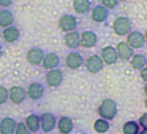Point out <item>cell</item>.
<instances>
[{
  "mask_svg": "<svg viewBox=\"0 0 147 134\" xmlns=\"http://www.w3.org/2000/svg\"><path fill=\"white\" fill-rule=\"evenodd\" d=\"M14 134H31L29 131V129L26 128V125L24 123H18L16 125V130H14Z\"/></svg>",
  "mask_w": 147,
  "mask_h": 134,
  "instance_id": "cell-29",
  "label": "cell"
},
{
  "mask_svg": "<svg viewBox=\"0 0 147 134\" xmlns=\"http://www.w3.org/2000/svg\"><path fill=\"white\" fill-rule=\"evenodd\" d=\"M40 117V129L43 130V133H51V131L55 129L57 120H56L55 114L51 113V112H45L42 113Z\"/></svg>",
  "mask_w": 147,
  "mask_h": 134,
  "instance_id": "cell-9",
  "label": "cell"
},
{
  "mask_svg": "<svg viewBox=\"0 0 147 134\" xmlns=\"http://www.w3.org/2000/svg\"><path fill=\"white\" fill-rule=\"evenodd\" d=\"M119 1H126V0H119Z\"/></svg>",
  "mask_w": 147,
  "mask_h": 134,
  "instance_id": "cell-38",
  "label": "cell"
},
{
  "mask_svg": "<svg viewBox=\"0 0 147 134\" xmlns=\"http://www.w3.org/2000/svg\"><path fill=\"white\" fill-rule=\"evenodd\" d=\"M129 61H130V65L133 69L141 70L142 68H144L147 65V57L142 53H134Z\"/></svg>",
  "mask_w": 147,
  "mask_h": 134,
  "instance_id": "cell-24",
  "label": "cell"
},
{
  "mask_svg": "<svg viewBox=\"0 0 147 134\" xmlns=\"http://www.w3.org/2000/svg\"><path fill=\"white\" fill-rule=\"evenodd\" d=\"M90 16H91V20L96 24H103L108 20L109 17V11L107 8H104L103 5H95L91 8L90 11Z\"/></svg>",
  "mask_w": 147,
  "mask_h": 134,
  "instance_id": "cell-11",
  "label": "cell"
},
{
  "mask_svg": "<svg viewBox=\"0 0 147 134\" xmlns=\"http://www.w3.org/2000/svg\"><path fill=\"white\" fill-rule=\"evenodd\" d=\"M120 4L119 0H100V5H103L104 8H107L108 11L115 9Z\"/></svg>",
  "mask_w": 147,
  "mask_h": 134,
  "instance_id": "cell-27",
  "label": "cell"
},
{
  "mask_svg": "<svg viewBox=\"0 0 147 134\" xmlns=\"http://www.w3.org/2000/svg\"><path fill=\"white\" fill-rule=\"evenodd\" d=\"M60 57H59L57 53L55 52H48L43 57V61H42V67L45 68L47 70H51V69H56V68L60 67Z\"/></svg>",
  "mask_w": 147,
  "mask_h": 134,
  "instance_id": "cell-16",
  "label": "cell"
},
{
  "mask_svg": "<svg viewBox=\"0 0 147 134\" xmlns=\"http://www.w3.org/2000/svg\"><path fill=\"white\" fill-rule=\"evenodd\" d=\"M139 126H142L143 129H147V112H144L143 114H141V117L138 120Z\"/></svg>",
  "mask_w": 147,
  "mask_h": 134,
  "instance_id": "cell-30",
  "label": "cell"
},
{
  "mask_svg": "<svg viewBox=\"0 0 147 134\" xmlns=\"http://www.w3.org/2000/svg\"><path fill=\"white\" fill-rule=\"evenodd\" d=\"M14 24V16L12 11L8 8H1L0 9V28L5 29L8 26H12Z\"/></svg>",
  "mask_w": 147,
  "mask_h": 134,
  "instance_id": "cell-21",
  "label": "cell"
},
{
  "mask_svg": "<svg viewBox=\"0 0 147 134\" xmlns=\"http://www.w3.org/2000/svg\"><path fill=\"white\" fill-rule=\"evenodd\" d=\"M45 92H46V89L40 82H31L28 86V89H26V95H28L31 100H39V99H42L45 96Z\"/></svg>",
  "mask_w": 147,
  "mask_h": 134,
  "instance_id": "cell-12",
  "label": "cell"
},
{
  "mask_svg": "<svg viewBox=\"0 0 147 134\" xmlns=\"http://www.w3.org/2000/svg\"><path fill=\"white\" fill-rule=\"evenodd\" d=\"M143 92H144V95L147 96V82H144V86H143Z\"/></svg>",
  "mask_w": 147,
  "mask_h": 134,
  "instance_id": "cell-33",
  "label": "cell"
},
{
  "mask_svg": "<svg viewBox=\"0 0 147 134\" xmlns=\"http://www.w3.org/2000/svg\"><path fill=\"white\" fill-rule=\"evenodd\" d=\"M143 36H144V42L147 43V30H146V31H144V33H143Z\"/></svg>",
  "mask_w": 147,
  "mask_h": 134,
  "instance_id": "cell-34",
  "label": "cell"
},
{
  "mask_svg": "<svg viewBox=\"0 0 147 134\" xmlns=\"http://www.w3.org/2000/svg\"><path fill=\"white\" fill-rule=\"evenodd\" d=\"M13 0H0V8H9Z\"/></svg>",
  "mask_w": 147,
  "mask_h": 134,
  "instance_id": "cell-32",
  "label": "cell"
},
{
  "mask_svg": "<svg viewBox=\"0 0 147 134\" xmlns=\"http://www.w3.org/2000/svg\"><path fill=\"white\" fill-rule=\"evenodd\" d=\"M92 8L91 0H73V9L78 14H87Z\"/></svg>",
  "mask_w": 147,
  "mask_h": 134,
  "instance_id": "cell-19",
  "label": "cell"
},
{
  "mask_svg": "<svg viewBox=\"0 0 147 134\" xmlns=\"http://www.w3.org/2000/svg\"><path fill=\"white\" fill-rule=\"evenodd\" d=\"M126 43H128L129 47L133 48V50H139V48H142L146 44L143 33H141V31H138V30H131L130 33L126 35Z\"/></svg>",
  "mask_w": 147,
  "mask_h": 134,
  "instance_id": "cell-4",
  "label": "cell"
},
{
  "mask_svg": "<svg viewBox=\"0 0 147 134\" xmlns=\"http://www.w3.org/2000/svg\"><path fill=\"white\" fill-rule=\"evenodd\" d=\"M94 130L96 131V133L99 134H103V133H107V131L109 130V121L104 120V119H98V120H95L94 123Z\"/></svg>",
  "mask_w": 147,
  "mask_h": 134,
  "instance_id": "cell-25",
  "label": "cell"
},
{
  "mask_svg": "<svg viewBox=\"0 0 147 134\" xmlns=\"http://www.w3.org/2000/svg\"><path fill=\"white\" fill-rule=\"evenodd\" d=\"M85 67L86 70L92 74H96V73L102 72L103 68H104V63H103L100 55H91L87 57V60L85 61Z\"/></svg>",
  "mask_w": 147,
  "mask_h": 134,
  "instance_id": "cell-5",
  "label": "cell"
},
{
  "mask_svg": "<svg viewBox=\"0 0 147 134\" xmlns=\"http://www.w3.org/2000/svg\"><path fill=\"white\" fill-rule=\"evenodd\" d=\"M45 55H46V53H45V51L42 50V48L31 47L30 50L28 51V53H26V60H28L29 64L36 67V65H40L42 64Z\"/></svg>",
  "mask_w": 147,
  "mask_h": 134,
  "instance_id": "cell-13",
  "label": "cell"
},
{
  "mask_svg": "<svg viewBox=\"0 0 147 134\" xmlns=\"http://www.w3.org/2000/svg\"><path fill=\"white\" fill-rule=\"evenodd\" d=\"M139 134H147V129H143L142 131H139Z\"/></svg>",
  "mask_w": 147,
  "mask_h": 134,
  "instance_id": "cell-36",
  "label": "cell"
},
{
  "mask_svg": "<svg viewBox=\"0 0 147 134\" xmlns=\"http://www.w3.org/2000/svg\"><path fill=\"white\" fill-rule=\"evenodd\" d=\"M24 124L26 125V128L29 129L30 133H36L40 129V117L35 113H31L25 119V123Z\"/></svg>",
  "mask_w": 147,
  "mask_h": 134,
  "instance_id": "cell-23",
  "label": "cell"
},
{
  "mask_svg": "<svg viewBox=\"0 0 147 134\" xmlns=\"http://www.w3.org/2000/svg\"><path fill=\"white\" fill-rule=\"evenodd\" d=\"M124 134H139V124L137 121H128L122 125Z\"/></svg>",
  "mask_w": 147,
  "mask_h": 134,
  "instance_id": "cell-26",
  "label": "cell"
},
{
  "mask_svg": "<svg viewBox=\"0 0 147 134\" xmlns=\"http://www.w3.org/2000/svg\"><path fill=\"white\" fill-rule=\"evenodd\" d=\"M98 44V35L92 30H85L81 33L80 46L83 48H94Z\"/></svg>",
  "mask_w": 147,
  "mask_h": 134,
  "instance_id": "cell-7",
  "label": "cell"
},
{
  "mask_svg": "<svg viewBox=\"0 0 147 134\" xmlns=\"http://www.w3.org/2000/svg\"><path fill=\"white\" fill-rule=\"evenodd\" d=\"M100 57H102L104 65H113V64H116V61L119 60L116 48H115L113 46H106V47H103L102 51H100Z\"/></svg>",
  "mask_w": 147,
  "mask_h": 134,
  "instance_id": "cell-10",
  "label": "cell"
},
{
  "mask_svg": "<svg viewBox=\"0 0 147 134\" xmlns=\"http://www.w3.org/2000/svg\"><path fill=\"white\" fill-rule=\"evenodd\" d=\"M139 75H141V79H142V81L147 82V65L139 70Z\"/></svg>",
  "mask_w": 147,
  "mask_h": 134,
  "instance_id": "cell-31",
  "label": "cell"
},
{
  "mask_svg": "<svg viewBox=\"0 0 147 134\" xmlns=\"http://www.w3.org/2000/svg\"><path fill=\"white\" fill-rule=\"evenodd\" d=\"M98 113H99L100 119H104L107 121H111L116 117L117 114V104L113 99H104L100 103L99 108H98Z\"/></svg>",
  "mask_w": 147,
  "mask_h": 134,
  "instance_id": "cell-1",
  "label": "cell"
},
{
  "mask_svg": "<svg viewBox=\"0 0 147 134\" xmlns=\"http://www.w3.org/2000/svg\"><path fill=\"white\" fill-rule=\"evenodd\" d=\"M144 107H146V109H147V98L144 99Z\"/></svg>",
  "mask_w": 147,
  "mask_h": 134,
  "instance_id": "cell-37",
  "label": "cell"
},
{
  "mask_svg": "<svg viewBox=\"0 0 147 134\" xmlns=\"http://www.w3.org/2000/svg\"><path fill=\"white\" fill-rule=\"evenodd\" d=\"M1 36H3V39L5 40L7 43H16L17 40L20 39L21 33H20L18 28H16L14 25H12V26H8V28L3 29Z\"/></svg>",
  "mask_w": 147,
  "mask_h": 134,
  "instance_id": "cell-18",
  "label": "cell"
},
{
  "mask_svg": "<svg viewBox=\"0 0 147 134\" xmlns=\"http://www.w3.org/2000/svg\"><path fill=\"white\" fill-rule=\"evenodd\" d=\"M59 29L64 33H69V31L73 30H77V26H78V20L76 18L74 14H70V13H65L59 18Z\"/></svg>",
  "mask_w": 147,
  "mask_h": 134,
  "instance_id": "cell-3",
  "label": "cell"
},
{
  "mask_svg": "<svg viewBox=\"0 0 147 134\" xmlns=\"http://www.w3.org/2000/svg\"><path fill=\"white\" fill-rule=\"evenodd\" d=\"M83 64H85V59H83V56L81 55L80 52H77V51L69 52L67 55V57H65V65L72 70L80 69Z\"/></svg>",
  "mask_w": 147,
  "mask_h": 134,
  "instance_id": "cell-8",
  "label": "cell"
},
{
  "mask_svg": "<svg viewBox=\"0 0 147 134\" xmlns=\"http://www.w3.org/2000/svg\"><path fill=\"white\" fill-rule=\"evenodd\" d=\"M1 56H3V46L0 44V57H1Z\"/></svg>",
  "mask_w": 147,
  "mask_h": 134,
  "instance_id": "cell-35",
  "label": "cell"
},
{
  "mask_svg": "<svg viewBox=\"0 0 147 134\" xmlns=\"http://www.w3.org/2000/svg\"><path fill=\"white\" fill-rule=\"evenodd\" d=\"M16 120L12 117H4L0 121V134H14L16 130Z\"/></svg>",
  "mask_w": 147,
  "mask_h": 134,
  "instance_id": "cell-20",
  "label": "cell"
},
{
  "mask_svg": "<svg viewBox=\"0 0 147 134\" xmlns=\"http://www.w3.org/2000/svg\"><path fill=\"white\" fill-rule=\"evenodd\" d=\"M9 99V91L7 87L0 86V104L7 103Z\"/></svg>",
  "mask_w": 147,
  "mask_h": 134,
  "instance_id": "cell-28",
  "label": "cell"
},
{
  "mask_svg": "<svg viewBox=\"0 0 147 134\" xmlns=\"http://www.w3.org/2000/svg\"><path fill=\"white\" fill-rule=\"evenodd\" d=\"M56 126H57L59 131H60L61 134H69V133H72L73 128H74V124H73V120L70 117L63 116V117H60V120L57 121Z\"/></svg>",
  "mask_w": 147,
  "mask_h": 134,
  "instance_id": "cell-22",
  "label": "cell"
},
{
  "mask_svg": "<svg viewBox=\"0 0 147 134\" xmlns=\"http://www.w3.org/2000/svg\"><path fill=\"white\" fill-rule=\"evenodd\" d=\"M9 91V100L14 104H21L25 102L26 99V90L21 86H12Z\"/></svg>",
  "mask_w": 147,
  "mask_h": 134,
  "instance_id": "cell-14",
  "label": "cell"
},
{
  "mask_svg": "<svg viewBox=\"0 0 147 134\" xmlns=\"http://www.w3.org/2000/svg\"><path fill=\"white\" fill-rule=\"evenodd\" d=\"M80 38H81V33L77 30L69 31L64 35V43L69 50H77L80 47Z\"/></svg>",
  "mask_w": 147,
  "mask_h": 134,
  "instance_id": "cell-17",
  "label": "cell"
},
{
  "mask_svg": "<svg viewBox=\"0 0 147 134\" xmlns=\"http://www.w3.org/2000/svg\"><path fill=\"white\" fill-rule=\"evenodd\" d=\"M112 28H113V31L116 35L119 36H126L131 31V21L129 20L128 17L125 16H119L115 18L113 24H112Z\"/></svg>",
  "mask_w": 147,
  "mask_h": 134,
  "instance_id": "cell-2",
  "label": "cell"
},
{
  "mask_svg": "<svg viewBox=\"0 0 147 134\" xmlns=\"http://www.w3.org/2000/svg\"><path fill=\"white\" fill-rule=\"evenodd\" d=\"M115 48H116L119 59L122 60V61H129L131 59V56L134 55V50L129 47V44L126 42H119Z\"/></svg>",
  "mask_w": 147,
  "mask_h": 134,
  "instance_id": "cell-15",
  "label": "cell"
},
{
  "mask_svg": "<svg viewBox=\"0 0 147 134\" xmlns=\"http://www.w3.org/2000/svg\"><path fill=\"white\" fill-rule=\"evenodd\" d=\"M83 134H87V133H83Z\"/></svg>",
  "mask_w": 147,
  "mask_h": 134,
  "instance_id": "cell-39",
  "label": "cell"
},
{
  "mask_svg": "<svg viewBox=\"0 0 147 134\" xmlns=\"http://www.w3.org/2000/svg\"><path fill=\"white\" fill-rule=\"evenodd\" d=\"M64 81V74L63 70L56 68V69H51L46 74V83L50 87H59Z\"/></svg>",
  "mask_w": 147,
  "mask_h": 134,
  "instance_id": "cell-6",
  "label": "cell"
}]
</instances>
